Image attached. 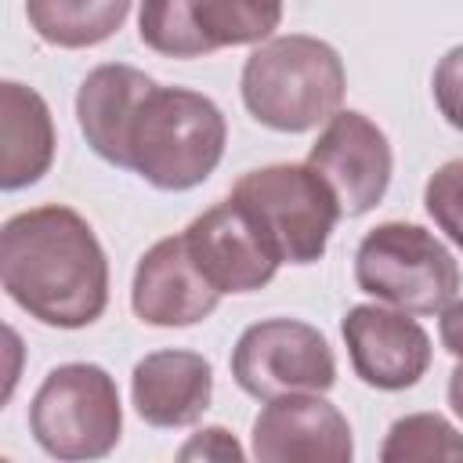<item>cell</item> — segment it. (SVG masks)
Wrapping results in <instances>:
<instances>
[{
	"label": "cell",
	"instance_id": "1",
	"mask_svg": "<svg viewBox=\"0 0 463 463\" xmlns=\"http://www.w3.org/2000/svg\"><path fill=\"white\" fill-rule=\"evenodd\" d=\"M0 282L29 318L54 329H83L109 304V260L98 235L76 210L58 203L7 217Z\"/></svg>",
	"mask_w": 463,
	"mask_h": 463
},
{
	"label": "cell",
	"instance_id": "2",
	"mask_svg": "<svg viewBox=\"0 0 463 463\" xmlns=\"http://www.w3.org/2000/svg\"><path fill=\"white\" fill-rule=\"evenodd\" d=\"M239 87L246 112L260 127L279 134H304L340 112L347 72L336 47L326 40L286 33L253 47Z\"/></svg>",
	"mask_w": 463,
	"mask_h": 463
},
{
	"label": "cell",
	"instance_id": "3",
	"mask_svg": "<svg viewBox=\"0 0 463 463\" xmlns=\"http://www.w3.org/2000/svg\"><path fill=\"white\" fill-rule=\"evenodd\" d=\"M224 141L228 123L213 98L156 83L130 127L127 170L159 192H188L217 170Z\"/></svg>",
	"mask_w": 463,
	"mask_h": 463
},
{
	"label": "cell",
	"instance_id": "4",
	"mask_svg": "<svg viewBox=\"0 0 463 463\" xmlns=\"http://www.w3.org/2000/svg\"><path fill=\"white\" fill-rule=\"evenodd\" d=\"M260 228L282 264L322 260L336 221L344 217L329 184L307 163H275L246 170L228 192Z\"/></svg>",
	"mask_w": 463,
	"mask_h": 463
},
{
	"label": "cell",
	"instance_id": "5",
	"mask_svg": "<svg viewBox=\"0 0 463 463\" xmlns=\"http://www.w3.org/2000/svg\"><path fill=\"white\" fill-rule=\"evenodd\" d=\"M29 430L54 459H101L119 445L123 405L116 380L94 362L54 365L33 394Z\"/></svg>",
	"mask_w": 463,
	"mask_h": 463
},
{
	"label": "cell",
	"instance_id": "6",
	"mask_svg": "<svg viewBox=\"0 0 463 463\" xmlns=\"http://www.w3.org/2000/svg\"><path fill=\"white\" fill-rule=\"evenodd\" d=\"M354 282L362 293L398 311L441 315L459 293V264L427 228L387 221L358 242Z\"/></svg>",
	"mask_w": 463,
	"mask_h": 463
},
{
	"label": "cell",
	"instance_id": "7",
	"mask_svg": "<svg viewBox=\"0 0 463 463\" xmlns=\"http://www.w3.org/2000/svg\"><path fill=\"white\" fill-rule=\"evenodd\" d=\"M282 22V0H141L137 36L166 58H203L221 47L264 43Z\"/></svg>",
	"mask_w": 463,
	"mask_h": 463
},
{
	"label": "cell",
	"instance_id": "8",
	"mask_svg": "<svg viewBox=\"0 0 463 463\" xmlns=\"http://www.w3.org/2000/svg\"><path fill=\"white\" fill-rule=\"evenodd\" d=\"M232 376L257 402L304 391L326 394L336 383V358L315 326L300 318H260L235 340Z\"/></svg>",
	"mask_w": 463,
	"mask_h": 463
},
{
	"label": "cell",
	"instance_id": "9",
	"mask_svg": "<svg viewBox=\"0 0 463 463\" xmlns=\"http://www.w3.org/2000/svg\"><path fill=\"white\" fill-rule=\"evenodd\" d=\"M307 166L329 184L344 217H362L387 195L394 156L387 134L365 112L340 109L311 145Z\"/></svg>",
	"mask_w": 463,
	"mask_h": 463
},
{
	"label": "cell",
	"instance_id": "10",
	"mask_svg": "<svg viewBox=\"0 0 463 463\" xmlns=\"http://www.w3.org/2000/svg\"><path fill=\"white\" fill-rule=\"evenodd\" d=\"M354 376L376 391H405L430 369L427 329L398 307L354 304L340 322Z\"/></svg>",
	"mask_w": 463,
	"mask_h": 463
},
{
	"label": "cell",
	"instance_id": "11",
	"mask_svg": "<svg viewBox=\"0 0 463 463\" xmlns=\"http://www.w3.org/2000/svg\"><path fill=\"white\" fill-rule=\"evenodd\" d=\"M253 456L260 463H347L354 456L347 416L318 391L264 402L253 420Z\"/></svg>",
	"mask_w": 463,
	"mask_h": 463
},
{
	"label": "cell",
	"instance_id": "12",
	"mask_svg": "<svg viewBox=\"0 0 463 463\" xmlns=\"http://www.w3.org/2000/svg\"><path fill=\"white\" fill-rule=\"evenodd\" d=\"M184 242L199 271L221 293H253L264 289L279 271V253L268 246L253 217L228 195L217 206L203 210L188 228Z\"/></svg>",
	"mask_w": 463,
	"mask_h": 463
},
{
	"label": "cell",
	"instance_id": "13",
	"mask_svg": "<svg viewBox=\"0 0 463 463\" xmlns=\"http://www.w3.org/2000/svg\"><path fill=\"white\" fill-rule=\"evenodd\" d=\"M221 297L224 293L199 271L184 242V232L152 242L134 268L130 307L145 326H159V329L195 326L206 315H213Z\"/></svg>",
	"mask_w": 463,
	"mask_h": 463
},
{
	"label": "cell",
	"instance_id": "14",
	"mask_svg": "<svg viewBox=\"0 0 463 463\" xmlns=\"http://www.w3.org/2000/svg\"><path fill=\"white\" fill-rule=\"evenodd\" d=\"M130 402L148 427H192L213 402V365L199 351H152L130 373Z\"/></svg>",
	"mask_w": 463,
	"mask_h": 463
},
{
	"label": "cell",
	"instance_id": "15",
	"mask_svg": "<svg viewBox=\"0 0 463 463\" xmlns=\"http://www.w3.org/2000/svg\"><path fill=\"white\" fill-rule=\"evenodd\" d=\"M156 87L152 76H145L134 65L112 61L98 65L83 76L76 90V123L87 137V145L112 166L127 170V145H130V127L137 119L141 101Z\"/></svg>",
	"mask_w": 463,
	"mask_h": 463
},
{
	"label": "cell",
	"instance_id": "16",
	"mask_svg": "<svg viewBox=\"0 0 463 463\" xmlns=\"http://www.w3.org/2000/svg\"><path fill=\"white\" fill-rule=\"evenodd\" d=\"M54 119L47 101L25 83H0V188L36 184L54 163Z\"/></svg>",
	"mask_w": 463,
	"mask_h": 463
},
{
	"label": "cell",
	"instance_id": "17",
	"mask_svg": "<svg viewBox=\"0 0 463 463\" xmlns=\"http://www.w3.org/2000/svg\"><path fill=\"white\" fill-rule=\"evenodd\" d=\"M130 14V0H25L33 33L65 51L105 43Z\"/></svg>",
	"mask_w": 463,
	"mask_h": 463
},
{
	"label": "cell",
	"instance_id": "18",
	"mask_svg": "<svg viewBox=\"0 0 463 463\" xmlns=\"http://www.w3.org/2000/svg\"><path fill=\"white\" fill-rule=\"evenodd\" d=\"M387 463L409 459H463V434L438 412H409L391 423L387 441L380 449Z\"/></svg>",
	"mask_w": 463,
	"mask_h": 463
},
{
	"label": "cell",
	"instance_id": "19",
	"mask_svg": "<svg viewBox=\"0 0 463 463\" xmlns=\"http://www.w3.org/2000/svg\"><path fill=\"white\" fill-rule=\"evenodd\" d=\"M423 206L430 221L463 250V159H449L427 177Z\"/></svg>",
	"mask_w": 463,
	"mask_h": 463
},
{
	"label": "cell",
	"instance_id": "20",
	"mask_svg": "<svg viewBox=\"0 0 463 463\" xmlns=\"http://www.w3.org/2000/svg\"><path fill=\"white\" fill-rule=\"evenodd\" d=\"M434 101L445 123L463 130V43L441 54L434 69Z\"/></svg>",
	"mask_w": 463,
	"mask_h": 463
},
{
	"label": "cell",
	"instance_id": "21",
	"mask_svg": "<svg viewBox=\"0 0 463 463\" xmlns=\"http://www.w3.org/2000/svg\"><path fill=\"white\" fill-rule=\"evenodd\" d=\"M177 456L181 459H242V445L224 427H206V430L192 434Z\"/></svg>",
	"mask_w": 463,
	"mask_h": 463
},
{
	"label": "cell",
	"instance_id": "22",
	"mask_svg": "<svg viewBox=\"0 0 463 463\" xmlns=\"http://www.w3.org/2000/svg\"><path fill=\"white\" fill-rule=\"evenodd\" d=\"M438 336H441V347H445L456 362H463V297H456L452 304L441 307Z\"/></svg>",
	"mask_w": 463,
	"mask_h": 463
},
{
	"label": "cell",
	"instance_id": "23",
	"mask_svg": "<svg viewBox=\"0 0 463 463\" xmlns=\"http://www.w3.org/2000/svg\"><path fill=\"white\" fill-rule=\"evenodd\" d=\"M449 405H452V412L463 420V362L452 369V376H449Z\"/></svg>",
	"mask_w": 463,
	"mask_h": 463
}]
</instances>
